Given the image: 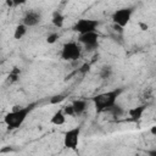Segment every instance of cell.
<instances>
[{
  "instance_id": "obj_16",
  "label": "cell",
  "mask_w": 156,
  "mask_h": 156,
  "mask_svg": "<svg viewBox=\"0 0 156 156\" xmlns=\"http://www.w3.org/2000/svg\"><path fill=\"white\" fill-rule=\"evenodd\" d=\"M110 115H112L113 117H121L123 113H124V110L118 105V104H115L112 107H110L108 108V111H107Z\"/></svg>"
},
{
  "instance_id": "obj_11",
  "label": "cell",
  "mask_w": 156,
  "mask_h": 156,
  "mask_svg": "<svg viewBox=\"0 0 156 156\" xmlns=\"http://www.w3.org/2000/svg\"><path fill=\"white\" fill-rule=\"evenodd\" d=\"M66 117H67V116L65 115L63 110L60 108V110H57V111L51 116L50 123L54 124V126H62V124L66 123Z\"/></svg>"
},
{
  "instance_id": "obj_15",
  "label": "cell",
  "mask_w": 156,
  "mask_h": 156,
  "mask_svg": "<svg viewBox=\"0 0 156 156\" xmlns=\"http://www.w3.org/2000/svg\"><path fill=\"white\" fill-rule=\"evenodd\" d=\"M66 98H67V95L63 94V93L55 94V95H52V96L49 99V104H50V105H58V104H61L62 101H65Z\"/></svg>"
},
{
  "instance_id": "obj_4",
  "label": "cell",
  "mask_w": 156,
  "mask_h": 156,
  "mask_svg": "<svg viewBox=\"0 0 156 156\" xmlns=\"http://www.w3.org/2000/svg\"><path fill=\"white\" fill-rule=\"evenodd\" d=\"M100 26V22L98 20H93V18H80L78 20L73 27L72 30L76 32L78 35L79 34H85L89 32H96L98 27Z\"/></svg>"
},
{
  "instance_id": "obj_14",
  "label": "cell",
  "mask_w": 156,
  "mask_h": 156,
  "mask_svg": "<svg viewBox=\"0 0 156 156\" xmlns=\"http://www.w3.org/2000/svg\"><path fill=\"white\" fill-rule=\"evenodd\" d=\"M20 77H21V69L15 66V67H12L11 71L9 72V74H7V80H9L10 83H16V82L20 79Z\"/></svg>"
},
{
  "instance_id": "obj_23",
  "label": "cell",
  "mask_w": 156,
  "mask_h": 156,
  "mask_svg": "<svg viewBox=\"0 0 156 156\" xmlns=\"http://www.w3.org/2000/svg\"><path fill=\"white\" fill-rule=\"evenodd\" d=\"M146 154H147V155H151V156H156V149H154V150H147Z\"/></svg>"
},
{
  "instance_id": "obj_21",
  "label": "cell",
  "mask_w": 156,
  "mask_h": 156,
  "mask_svg": "<svg viewBox=\"0 0 156 156\" xmlns=\"http://www.w3.org/2000/svg\"><path fill=\"white\" fill-rule=\"evenodd\" d=\"M10 1L12 2L13 7H17V6H22V5H24V4L27 2V0H10Z\"/></svg>"
},
{
  "instance_id": "obj_8",
  "label": "cell",
  "mask_w": 156,
  "mask_h": 156,
  "mask_svg": "<svg viewBox=\"0 0 156 156\" xmlns=\"http://www.w3.org/2000/svg\"><path fill=\"white\" fill-rule=\"evenodd\" d=\"M41 21V13L39 11L35 10H30L28 12H26V15L22 18V22L29 28V27H35L40 23Z\"/></svg>"
},
{
  "instance_id": "obj_10",
  "label": "cell",
  "mask_w": 156,
  "mask_h": 156,
  "mask_svg": "<svg viewBox=\"0 0 156 156\" xmlns=\"http://www.w3.org/2000/svg\"><path fill=\"white\" fill-rule=\"evenodd\" d=\"M72 105H73L76 116H82V115L87 111L88 101H87L85 99H77V100H73V101H72Z\"/></svg>"
},
{
  "instance_id": "obj_9",
  "label": "cell",
  "mask_w": 156,
  "mask_h": 156,
  "mask_svg": "<svg viewBox=\"0 0 156 156\" xmlns=\"http://www.w3.org/2000/svg\"><path fill=\"white\" fill-rule=\"evenodd\" d=\"M147 108V104H141V105H138L135 107H132L130 110H128V118L127 121L128 122H138L141 119L144 112L146 111Z\"/></svg>"
},
{
  "instance_id": "obj_5",
  "label": "cell",
  "mask_w": 156,
  "mask_h": 156,
  "mask_svg": "<svg viewBox=\"0 0 156 156\" xmlns=\"http://www.w3.org/2000/svg\"><path fill=\"white\" fill-rule=\"evenodd\" d=\"M80 132H82V128L79 126L69 128L68 130H66L63 134V146L66 149H69V150H76L78 147V144H79Z\"/></svg>"
},
{
  "instance_id": "obj_18",
  "label": "cell",
  "mask_w": 156,
  "mask_h": 156,
  "mask_svg": "<svg viewBox=\"0 0 156 156\" xmlns=\"http://www.w3.org/2000/svg\"><path fill=\"white\" fill-rule=\"evenodd\" d=\"M62 110H63L65 115H66V116H68V117H74V116H76V112H74V108H73L72 102H71V104H68V105H66V106H63V107H62Z\"/></svg>"
},
{
  "instance_id": "obj_13",
  "label": "cell",
  "mask_w": 156,
  "mask_h": 156,
  "mask_svg": "<svg viewBox=\"0 0 156 156\" xmlns=\"http://www.w3.org/2000/svg\"><path fill=\"white\" fill-rule=\"evenodd\" d=\"M27 32H28V27L23 22L20 23V24H17L15 27V30H13V39H16V40L22 39L27 34Z\"/></svg>"
},
{
  "instance_id": "obj_3",
  "label": "cell",
  "mask_w": 156,
  "mask_h": 156,
  "mask_svg": "<svg viewBox=\"0 0 156 156\" xmlns=\"http://www.w3.org/2000/svg\"><path fill=\"white\" fill-rule=\"evenodd\" d=\"M80 55H82V46L78 41H67L62 45V49H61V58L63 61H68V62H74V61H78L80 58Z\"/></svg>"
},
{
  "instance_id": "obj_17",
  "label": "cell",
  "mask_w": 156,
  "mask_h": 156,
  "mask_svg": "<svg viewBox=\"0 0 156 156\" xmlns=\"http://www.w3.org/2000/svg\"><path fill=\"white\" fill-rule=\"evenodd\" d=\"M111 74H112L111 66H104V67H101V69L99 72V76H100L101 79H107V78L111 77Z\"/></svg>"
},
{
  "instance_id": "obj_19",
  "label": "cell",
  "mask_w": 156,
  "mask_h": 156,
  "mask_svg": "<svg viewBox=\"0 0 156 156\" xmlns=\"http://www.w3.org/2000/svg\"><path fill=\"white\" fill-rule=\"evenodd\" d=\"M58 38H60L58 33H56V32H51V33H49V35L46 37V43H48V44H55V43L57 41Z\"/></svg>"
},
{
  "instance_id": "obj_6",
  "label": "cell",
  "mask_w": 156,
  "mask_h": 156,
  "mask_svg": "<svg viewBox=\"0 0 156 156\" xmlns=\"http://www.w3.org/2000/svg\"><path fill=\"white\" fill-rule=\"evenodd\" d=\"M132 15H133V7H121L112 13L111 20H112L113 24H117V26L124 28L129 23Z\"/></svg>"
},
{
  "instance_id": "obj_1",
  "label": "cell",
  "mask_w": 156,
  "mask_h": 156,
  "mask_svg": "<svg viewBox=\"0 0 156 156\" xmlns=\"http://www.w3.org/2000/svg\"><path fill=\"white\" fill-rule=\"evenodd\" d=\"M35 106L37 102H32L26 106H13L12 110L4 116V123L10 130L20 128L27 119L28 115L35 108Z\"/></svg>"
},
{
  "instance_id": "obj_12",
  "label": "cell",
  "mask_w": 156,
  "mask_h": 156,
  "mask_svg": "<svg viewBox=\"0 0 156 156\" xmlns=\"http://www.w3.org/2000/svg\"><path fill=\"white\" fill-rule=\"evenodd\" d=\"M51 23L56 28H62L65 26V16H63V13L60 12V11H55L52 13V17H51Z\"/></svg>"
},
{
  "instance_id": "obj_22",
  "label": "cell",
  "mask_w": 156,
  "mask_h": 156,
  "mask_svg": "<svg viewBox=\"0 0 156 156\" xmlns=\"http://www.w3.org/2000/svg\"><path fill=\"white\" fill-rule=\"evenodd\" d=\"M138 26H139V28H140L141 30H147V29H149V26H147L146 23H144V22H139Z\"/></svg>"
},
{
  "instance_id": "obj_2",
  "label": "cell",
  "mask_w": 156,
  "mask_h": 156,
  "mask_svg": "<svg viewBox=\"0 0 156 156\" xmlns=\"http://www.w3.org/2000/svg\"><path fill=\"white\" fill-rule=\"evenodd\" d=\"M123 91H124L123 88H116V89L107 90V91L95 95L91 99V101L94 104L96 112H107L110 107H112L115 104H117V100Z\"/></svg>"
},
{
  "instance_id": "obj_7",
  "label": "cell",
  "mask_w": 156,
  "mask_h": 156,
  "mask_svg": "<svg viewBox=\"0 0 156 156\" xmlns=\"http://www.w3.org/2000/svg\"><path fill=\"white\" fill-rule=\"evenodd\" d=\"M99 33L96 32H89L85 34H79L78 35V43L83 45L87 50L91 51L99 48Z\"/></svg>"
},
{
  "instance_id": "obj_20",
  "label": "cell",
  "mask_w": 156,
  "mask_h": 156,
  "mask_svg": "<svg viewBox=\"0 0 156 156\" xmlns=\"http://www.w3.org/2000/svg\"><path fill=\"white\" fill-rule=\"evenodd\" d=\"M89 69H90V63H88V62H85V63H83L79 68H78V72L80 73V74H85V73H88L89 72Z\"/></svg>"
},
{
  "instance_id": "obj_24",
  "label": "cell",
  "mask_w": 156,
  "mask_h": 156,
  "mask_svg": "<svg viewBox=\"0 0 156 156\" xmlns=\"http://www.w3.org/2000/svg\"><path fill=\"white\" fill-rule=\"evenodd\" d=\"M150 133H151L154 136H156V126H152V127L150 128Z\"/></svg>"
}]
</instances>
